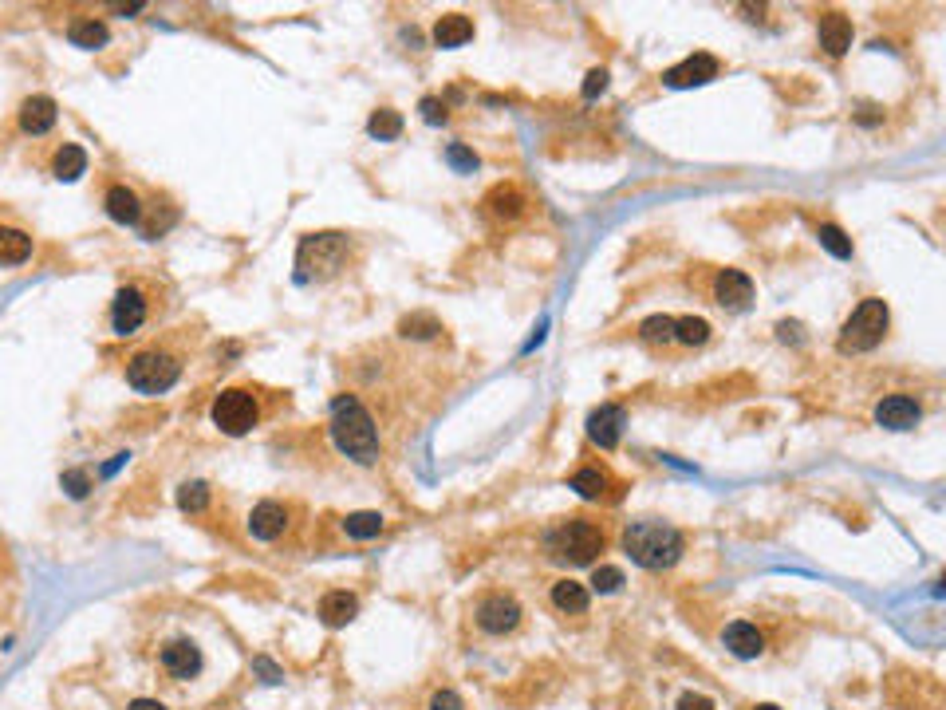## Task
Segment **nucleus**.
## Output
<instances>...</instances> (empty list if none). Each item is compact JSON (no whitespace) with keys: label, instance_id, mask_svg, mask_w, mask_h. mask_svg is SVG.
<instances>
[{"label":"nucleus","instance_id":"1","mask_svg":"<svg viewBox=\"0 0 946 710\" xmlns=\"http://www.w3.org/2000/svg\"><path fill=\"white\" fill-rule=\"evenodd\" d=\"M331 439H336V447L347 454V458L363 462V466L379 462V454H383L375 419H371L367 406L359 403V395H351V391H343L331 399Z\"/></svg>","mask_w":946,"mask_h":710},{"label":"nucleus","instance_id":"2","mask_svg":"<svg viewBox=\"0 0 946 710\" xmlns=\"http://www.w3.org/2000/svg\"><path fill=\"white\" fill-rule=\"evenodd\" d=\"M624 553H627L639 568L663 572V568H671V564L682 561V553H686V537L678 533L674 525H666V521L643 517V521H631V525L624 529Z\"/></svg>","mask_w":946,"mask_h":710},{"label":"nucleus","instance_id":"3","mask_svg":"<svg viewBox=\"0 0 946 710\" xmlns=\"http://www.w3.org/2000/svg\"><path fill=\"white\" fill-rule=\"evenodd\" d=\"M347 253L351 241L347 233H308L296 249V280L312 284V280H328L339 269H347Z\"/></svg>","mask_w":946,"mask_h":710},{"label":"nucleus","instance_id":"4","mask_svg":"<svg viewBox=\"0 0 946 710\" xmlns=\"http://www.w3.org/2000/svg\"><path fill=\"white\" fill-rule=\"evenodd\" d=\"M544 548H548L557 561H568V564H591L599 553H604V533H599L591 521L584 517H572V521H560L557 529H552L548 537H544Z\"/></svg>","mask_w":946,"mask_h":710},{"label":"nucleus","instance_id":"5","mask_svg":"<svg viewBox=\"0 0 946 710\" xmlns=\"http://www.w3.org/2000/svg\"><path fill=\"white\" fill-rule=\"evenodd\" d=\"M181 375V359L166 347H147V352L130 355L127 359V383L135 387L138 395H162L178 383Z\"/></svg>","mask_w":946,"mask_h":710},{"label":"nucleus","instance_id":"6","mask_svg":"<svg viewBox=\"0 0 946 710\" xmlns=\"http://www.w3.org/2000/svg\"><path fill=\"white\" fill-rule=\"evenodd\" d=\"M887 324H892V312L879 297H867L864 305L852 312V320L840 331V352H872L883 344Z\"/></svg>","mask_w":946,"mask_h":710},{"label":"nucleus","instance_id":"7","mask_svg":"<svg viewBox=\"0 0 946 710\" xmlns=\"http://www.w3.org/2000/svg\"><path fill=\"white\" fill-rule=\"evenodd\" d=\"M213 426L229 439H241L256 422H261V399H256L248 387H229L213 399Z\"/></svg>","mask_w":946,"mask_h":710},{"label":"nucleus","instance_id":"8","mask_svg":"<svg viewBox=\"0 0 946 710\" xmlns=\"http://www.w3.org/2000/svg\"><path fill=\"white\" fill-rule=\"evenodd\" d=\"M150 305H147V292L138 284H122L111 300V328L114 336H135V331L147 324Z\"/></svg>","mask_w":946,"mask_h":710},{"label":"nucleus","instance_id":"9","mask_svg":"<svg viewBox=\"0 0 946 710\" xmlns=\"http://www.w3.org/2000/svg\"><path fill=\"white\" fill-rule=\"evenodd\" d=\"M473 620H477V628L490 631V636H505V631H513L521 623V604L513 600V596H501V592L485 596V600L477 604Z\"/></svg>","mask_w":946,"mask_h":710},{"label":"nucleus","instance_id":"10","mask_svg":"<svg viewBox=\"0 0 946 710\" xmlns=\"http://www.w3.org/2000/svg\"><path fill=\"white\" fill-rule=\"evenodd\" d=\"M624 426H627V411L615 403H604L588 414V439L596 442L599 450H615L619 439H624Z\"/></svg>","mask_w":946,"mask_h":710},{"label":"nucleus","instance_id":"11","mask_svg":"<svg viewBox=\"0 0 946 710\" xmlns=\"http://www.w3.org/2000/svg\"><path fill=\"white\" fill-rule=\"evenodd\" d=\"M718 71H722V63L710 52H694L682 63H674L663 79H666V88H702V83L718 79Z\"/></svg>","mask_w":946,"mask_h":710},{"label":"nucleus","instance_id":"12","mask_svg":"<svg viewBox=\"0 0 946 710\" xmlns=\"http://www.w3.org/2000/svg\"><path fill=\"white\" fill-rule=\"evenodd\" d=\"M923 419V403L911 399V395H887V399L875 403V422L887 426V430H915Z\"/></svg>","mask_w":946,"mask_h":710},{"label":"nucleus","instance_id":"13","mask_svg":"<svg viewBox=\"0 0 946 710\" xmlns=\"http://www.w3.org/2000/svg\"><path fill=\"white\" fill-rule=\"evenodd\" d=\"M714 300H718L722 308H730V312L749 308V300H753V280H749V272H741V269H722L718 277H714Z\"/></svg>","mask_w":946,"mask_h":710},{"label":"nucleus","instance_id":"14","mask_svg":"<svg viewBox=\"0 0 946 710\" xmlns=\"http://www.w3.org/2000/svg\"><path fill=\"white\" fill-rule=\"evenodd\" d=\"M284 529H289V505H280V501H261L248 514V533L256 541H276V537H284Z\"/></svg>","mask_w":946,"mask_h":710},{"label":"nucleus","instance_id":"15","mask_svg":"<svg viewBox=\"0 0 946 710\" xmlns=\"http://www.w3.org/2000/svg\"><path fill=\"white\" fill-rule=\"evenodd\" d=\"M162 667L174 679H194L202 671V651H197L194 639H174L162 647Z\"/></svg>","mask_w":946,"mask_h":710},{"label":"nucleus","instance_id":"16","mask_svg":"<svg viewBox=\"0 0 946 710\" xmlns=\"http://www.w3.org/2000/svg\"><path fill=\"white\" fill-rule=\"evenodd\" d=\"M722 643L730 647V656H738V659H758L761 651H766V636H761L758 623H749V620H733L730 628L722 631Z\"/></svg>","mask_w":946,"mask_h":710},{"label":"nucleus","instance_id":"17","mask_svg":"<svg viewBox=\"0 0 946 710\" xmlns=\"http://www.w3.org/2000/svg\"><path fill=\"white\" fill-rule=\"evenodd\" d=\"M55 119H60V111H55L52 95H32V99H24L21 127L28 130V135H47V130L55 127Z\"/></svg>","mask_w":946,"mask_h":710},{"label":"nucleus","instance_id":"18","mask_svg":"<svg viewBox=\"0 0 946 710\" xmlns=\"http://www.w3.org/2000/svg\"><path fill=\"white\" fill-rule=\"evenodd\" d=\"M103 205H107V213H111L119 225H138V221H142V202H138V194H135L130 186H122V182H114V186L107 189Z\"/></svg>","mask_w":946,"mask_h":710},{"label":"nucleus","instance_id":"19","mask_svg":"<svg viewBox=\"0 0 946 710\" xmlns=\"http://www.w3.org/2000/svg\"><path fill=\"white\" fill-rule=\"evenodd\" d=\"M820 47L828 55H844L852 47V21L844 13H825L820 16Z\"/></svg>","mask_w":946,"mask_h":710},{"label":"nucleus","instance_id":"20","mask_svg":"<svg viewBox=\"0 0 946 710\" xmlns=\"http://www.w3.org/2000/svg\"><path fill=\"white\" fill-rule=\"evenodd\" d=\"M356 612H359V600L351 592H328L320 600V620L328 623V628H343V623H351L356 620Z\"/></svg>","mask_w":946,"mask_h":710},{"label":"nucleus","instance_id":"21","mask_svg":"<svg viewBox=\"0 0 946 710\" xmlns=\"http://www.w3.org/2000/svg\"><path fill=\"white\" fill-rule=\"evenodd\" d=\"M470 40H473V21H470V16L450 13V16H442V21L434 24V44L438 47H462Z\"/></svg>","mask_w":946,"mask_h":710},{"label":"nucleus","instance_id":"22","mask_svg":"<svg viewBox=\"0 0 946 710\" xmlns=\"http://www.w3.org/2000/svg\"><path fill=\"white\" fill-rule=\"evenodd\" d=\"M52 174L60 178V182H75L80 174H88V150L75 146V142H63L52 158Z\"/></svg>","mask_w":946,"mask_h":710},{"label":"nucleus","instance_id":"23","mask_svg":"<svg viewBox=\"0 0 946 710\" xmlns=\"http://www.w3.org/2000/svg\"><path fill=\"white\" fill-rule=\"evenodd\" d=\"M485 205H490V213L493 217H501V221H513V217H521L524 213V194L517 186H493L490 189V197H485Z\"/></svg>","mask_w":946,"mask_h":710},{"label":"nucleus","instance_id":"24","mask_svg":"<svg viewBox=\"0 0 946 710\" xmlns=\"http://www.w3.org/2000/svg\"><path fill=\"white\" fill-rule=\"evenodd\" d=\"M552 604H557L560 612H568V615H584L591 596H588V589L580 581H557V584H552Z\"/></svg>","mask_w":946,"mask_h":710},{"label":"nucleus","instance_id":"25","mask_svg":"<svg viewBox=\"0 0 946 710\" xmlns=\"http://www.w3.org/2000/svg\"><path fill=\"white\" fill-rule=\"evenodd\" d=\"M32 257V237L0 225V264H24Z\"/></svg>","mask_w":946,"mask_h":710},{"label":"nucleus","instance_id":"26","mask_svg":"<svg viewBox=\"0 0 946 710\" xmlns=\"http://www.w3.org/2000/svg\"><path fill=\"white\" fill-rule=\"evenodd\" d=\"M343 533H347L351 541H371V537L383 533V514H375V509L347 514V517H343Z\"/></svg>","mask_w":946,"mask_h":710},{"label":"nucleus","instance_id":"27","mask_svg":"<svg viewBox=\"0 0 946 710\" xmlns=\"http://www.w3.org/2000/svg\"><path fill=\"white\" fill-rule=\"evenodd\" d=\"M68 40L75 47H103V44L111 40V32H107V24H103V21H95V16H83V21H71Z\"/></svg>","mask_w":946,"mask_h":710},{"label":"nucleus","instance_id":"28","mask_svg":"<svg viewBox=\"0 0 946 710\" xmlns=\"http://www.w3.org/2000/svg\"><path fill=\"white\" fill-rule=\"evenodd\" d=\"M572 489H576L580 497H588V501H599L607 494V473L604 470H596V466H584V470H576L572 473V481H568Z\"/></svg>","mask_w":946,"mask_h":710},{"label":"nucleus","instance_id":"29","mask_svg":"<svg viewBox=\"0 0 946 710\" xmlns=\"http://www.w3.org/2000/svg\"><path fill=\"white\" fill-rule=\"evenodd\" d=\"M367 135L379 138V142H395L398 135H403V115L390 111V107H379L375 115L367 119Z\"/></svg>","mask_w":946,"mask_h":710},{"label":"nucleus","instance_id":"30","mask_svg":"<svg viewBox=\"0 0 946 710\" xmlns=\"http://www.w3.org/2000/svg\"><path fill=\"white\" fill-rule=\"evenodd\" d=\"M674 339L686 347H702L710 339V324L702 316H678L674 320Z\"/></svg>","mask_w":946,"mask_h":710},{"label":"nucleus","instance_id":"31","mask_svg":"<svg viewBox=\"0 0 946 710\" xmlns=\"http://www.w3.org/2000/svg\"><path fill=\"white\" fill-rule=\"evenodd\" d=\"M816 237H820V245H825V249L833 253V257H840V261H848V257H852V253H856V249H852V237H848L844 230H840V225H833V221H825V225H820V230H816Z\"/></svg>","mask_w":946,"mask_h":710},{"label":"nucleus","instance_id":"32","mask_svg":"<svg viewBox=\"0 0 946 710\" xmlns=\"http://www.w3.org/2000/svg\"><path fill=\"white\" fill-rule=\"evenodd\" d=\"M398 331H403L406 339H434L438 331H442V324H438V316H430V312H410L403 324H398Z\"/></svg>","mask_w":946,"mask_h":710},{"label":"nucleus","instance_id":"33","mask_svg":"<svg viewBox=\"0 0 946 710\" xmlns=\"http://www.w3.org/2000/svg\"><path fill=\"white\" fill-rule=\"evenodd\" d=\"M639 336L647 344H674V316H647L639 324Z\"/></svg>","mask_w":946,"mask_h":710},{"label":"nucleus","instance_id":"34","mask_svg":"<svg viewBox=\"0 0 946 710\" xmlns=\"http://www.w3.org/2000/svg\"><path fill=\"white\" fill-rule=\"evenodd\" d=\"M178 505H181V514H202L209 505V486L205 481H186L178 489Z\"/></svg>","mask_w":946,"mask_h":710},{"label":"nucleus","instance_id":"35","mask_svg":"<svg viewBox=\"0 0 946 710\" xmlns=\"http://www.w3.org/2000/svg\"><path fill=\"white\" fill-rule=\"evenodd\" d=\"M591 589L596 592H619L624 589V568H615V564H599L596 572H591Z\"/></svg>","mask_w":946,"mask_h":710},{"label":"nucleus","instance_id":"36","mask_svg":"<svg viewBox=\"0 0 946 710\" xmlns=\"http://www.w3.org/2000/svg\"><path fill=\"white\" fill-rule=\"evenodd\" d=\"M446 163H450L457 174H473L477 170V155L470 146H462V142H450V146H446Z\"/></svg>","mask_w":946,"mask_h":710},{"label":"nucleus","instance_id":"37","mask_svg":"<svg viewBox=\"0 0 946 710\" xmlns=\"http://www.w3.org/2000/svg\"><path fill=\"white\" fill-rule=\"evenodd\" d=\"M60 486L68 489V494H71L75 501L91 494V478H88V470H63V473H60Z\"/></svg>","mask_w":946,"mask_h":710},{"label":"nucleus","instance_id":"38","mask_svg":"<svg viewBox=\"0 0 946 710\" xmlns=\"http://www.w3.org/2000/svg\"><path fill=\"white\" fill-rule=\"evenodd\" d=\"M418 107H423V119H426V122H434V127H442V122L450 119V115H446V103H442V99H434V95H426V99L418 103Z\"/></svg>","mask_w":946,"mask_h":710},{"label":"nucleus","instance_id":"39","mask_svg":"<svg viewBox=\"0 0 946 710\" xmlns=\"http://www.w3.org/2000/svg\"><path fill=\"white\" fill-rule=\"evenodd\" d=\"M426 710H465V706H462V695H457V690H434Z\"/></svg>","mask_w":946,"mask_h":710},{"label":"nucleus","instance_id":"40","mask_svg":"<svg viewBox=\"0 0 946 710\" xmlns=\"http://www.w3.org/2000/svg\"><path fill=\"white\" fill-rule=\"evenodd\" d=\"M253 671H256V675H264V683H280V679H284V671L276 667L269 656H256L253 659Z\"/></svg>","mask_w":946,"mask_h":710},{"label":"nucleus","instance_id":"41","mask_svg":"<svg viewBox=\"0 0 946 710\" xmlns=\"http://www.w3.org/2000/svg\"><path fill=\"white\" fill-rule=\"evenodd\" d=\"M607 88V71L604 68H591L588 79H584V99H596V95H604Z\"/></svg>","mask_w":946,"mask_h":710},{"label":"nucleus","instance_id":"42","mask_svg":"<svg viewBox=\"0 0 946 710\" xmlns=\"http://www.w3.org/2000/svg\"><path fill=\"white\" fill-rule=\"evenodd\" d=\"M678 710H714V698H706V695H691V690H686V695L678 698Z\"/></svg>","mask_w":946,"mask_h":710},{"label":"nucleus","instance_id":"43","mask_svg":"<svg viewBox=\"0 0 946 710\" xmlns=\"http://www.w3.org/2000/svg\"><path fill=\"white\" fill-rule=\"evenodd\" d=\"M777 336L781 339H792V344H800V324H777Z\"/></svg>","mask_w":946,"mask_h":710},{"label":"nucleus","instance_id":"44","mask_svg":"<svg viewBox=\"0 0 946 710\" xmlns=\"http://www.w3.org/2000/svg\"><path fill=\"white\" fill-rule=\"evenodd\" d=\"M127 710H166V706L155 703V698H135V703H130Z\"/></svg>","mask_w":946,"mask_h":710},{"label":"nucleus","instance_id":"45","mask_svg":"<svg viewBox=\"0 0 946 710\" xmlns=\"http://www.w3.org/2000/svg\"><path fill=\"white\" fill-rule=\"evenodd\" d=\"M753 710H781V706H773V703H761V706H753Z\"/></svg>","mask_w":946,"mask_h":710}]
</instances>
